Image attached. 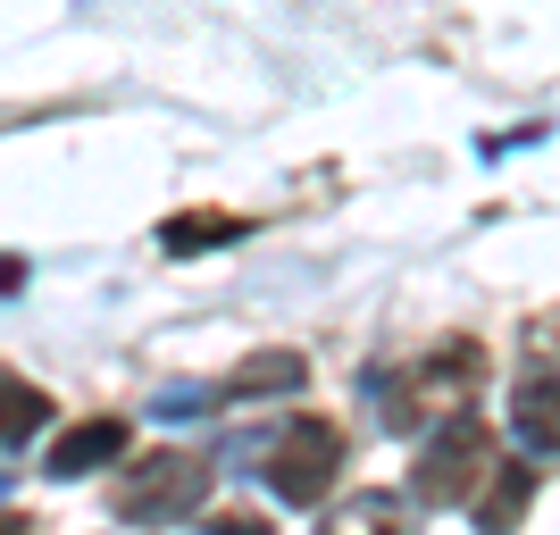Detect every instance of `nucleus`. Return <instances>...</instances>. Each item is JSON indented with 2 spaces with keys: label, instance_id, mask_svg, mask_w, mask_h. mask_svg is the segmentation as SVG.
Instances as JSON below:
<instances>
[{
  "label": "nucleus",
  "instance_id": "12",
  "mask_svg": "<svg viewBox=\"0 0 560 535\" xmlns=\"http://www.w3.org/2000/svg\"><path fill=\"white\" fill-rule=\"evenodd\" d=\"M210 535H277V527H268L259 511H218V519H210Z\"/></svg>",
  "mask_w": 560,
  "mask_h": 535
},
{
  "label": "nucleus",
  "instance_id": "7",
  "mask_svg": "<svg viewBox=\"0 0 560 535\" xmlns=\"http://www.w3.org/2000/svg\"><path fill=\"white\" fill-rule=\"evenodd\" d=\"M302 376H310V360H302V351H252V360H234V369L218 376L210 394H218V402H252V394H302Z\"/></svg>",
  "mask_w": 560,
  "mask_h": 535
},
{
  "label": "nucleus",
  "instance_id": "2",
  "mask_svg": "<svg viewBox=\"0 0 560 535\" xmlns=\"http://www.w3.org/2000/svg\"><path fill=\"white\" fill-rule=\"evenodd\" d=\"M486 477H493V435H486V419L452 410V419L419 443V468H410V502L460 511V502H477V486H486Z\"/></svg>",
  "mask_w": 560,
  "mask_h": 535
},
{
  "label": "nucleus",
  "instance_id": "10",
  "mask_svg": "<svg viewBox=\"0 0 560 535\" xmlns=\"http://www.w3.org/2000/svg\"><path fill=\"white\" fill-rule=\"evenodd\" d=\"M50 410H59V402H50L43 385H34V376L0 369V452H18L25 435H43V427H50Z\"/></svg>",
  "mask_w": 560,
  "mask_h": 535
},
{
  "label": "nucleus",
  "instance_id": "13",
  "mask_svg": "<svg viewBox=\"0 0 560 535\" xmlns=\"http://www.w3.org/2000/svg\"><path fill=\"white\" fill-rule=\"evenodd\" d=\"M18 284H25V268H18V259H0V293H18Z\"/></svg>",
  "mask_w": 560,
  "mask_h": 535
},
{
  "label": "nucleus",
  "instance_id": "3",
  "mask_svg": "<svg viewBox=\"0 0 560 535\" xmlns=\"http://www.w3.org/2000/svg\"><path fill=\"white\" fill-rule=\"evenodd\" d=\"M210 502V461L201 452H151L117 477V519L126 527H176Z\"/></svg>",
  "mask_w": 560,
  "mask_h": 535
},
{
  "label": "nucleus",
  "instance_id": "5",
  "mask_svg": "<svg viewBox=\"0 0 560 535\" xmlns=\"http://www.w3.org/2000/svg\"><path fill=\"white\" fill-rule=\"evenodd\" d=\"M109 461H126V419H117V410H93V419L59 427L50 452H43L50 477H93V468H109Z\"/></svg>",
  "mask_w": 560,
  "mask_h": 535
},
{
  "label": "nucleus",
  "instance_id": "11",
  "mask_svg": "<svg viewBox=\"0 0 560 535\" xmlns=\"http://www.w3.org/2000/svg\"><path fill=\"white\" fill-rule=\"evenodd\" d=\"M243 234H252V218L185 210V218H167V226H160V252L167 259H201V252H218V243H243Z\"/></svg>",
  "mask_w": 560,
  "mask_h": 535
},
{
  "label": "nucleus",
  "instance_id": "14",
  "mask_svg": "<svg viewBox=\"0 0 560 535\" xmlns=\"http://www.w3.org/2000/svg\"><path fill=\"white\" fill-rule=\"evenodd\" d=\"M0 535H34V519H18V511H0Z\"/></svg>",
  "mask_w": 560,
  "mask_h": 535
},
{
  "label": "nucleus",
  "instance_id": "8",
  "mask_svg": "<svg viewBox=\"0 0 560 535\" xmlns=\"http://www.w3.org/2000/svg\"><path fill=\"white\" fill-rule=\"evenodd\" d=\"M527 502H536V468H527V461H493V477H486V486H477V502H468V519H477V527H486V535H511Z\"/></svg>",
  "mask_w": 560,
  "mask_h": 535
},
{
  "label": "nucleus",
  "instance_id": "9",
  "mask_svg": "<svg viewBox=\"0 0 560 535\" xmlns=\"http://www.w3.org/2000/svg\"><path fill=\"white\" fill-rule=\"evenodd\" d=\"M318 535H419V519H410V502H394V493H351V502H335V511L318 519Z\"/></svg>",
  "mask_w": 560,
  "mask_h": 535
},
{
  "label": "nucleus",
  "instance_id": "1",
  "mask_svg": "<svg viewBox=\"0 0 560 535\" xmlns=\"http://www.w3.org/2000/svg\"><path fill=\"white\" fill-rule=\"evenodd\" d=\"M335 468H343V427L318 419V410H293V419L268 435V452H259V477H268V493L277 502H327Z\"/></svg>",
  "mask_w": 560,
  "mask_h": 535
},
{
  "label": "nucleus",
  "instance_id": "6",
  "mask_svg": "<svg viewBox=\"0 0 560 535\" xmlns=\"http://www.w3.org/2000/svg\"><path fill=\"white\" fill-rule=\"evenodd\" d=\"M511 435L527 443V452H560V369H518L511 385Z\"/></svg>",
  "mask_w": 560,
  "mask_h": 535
},
{
  "label": "nucleus",
  "instance_id": "4",
  "mask_svg": "<svg viewBox=\"0 0 560 535\" xmlns=\"http://www.w3.org/2000/svg\"><path fill=\"white\" fill-rule=\"evenodd\" d=\"M477 376H486V351H477V344H444V351H427L419 369H401V376H394L385 427H401V435H410L419 419H452V410H468Z\"/></svg>",
  "mask_w": 560,
  "mask_h": 535
}]
</instances>
